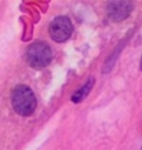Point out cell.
<instances>
[{
  "label": "cell",
  "mask_w": 142,
  "mask_h": 150,
  "mask_svg": "<svg viewBox=\"0 0 142 150\" xmlns=\"http://www.w3.org/2000/svg\"><path fill=\"white\" fill-rule=\"evenodd\" d=\"M11 106L14 112L22 117L32 116L37 106L36 96L31 90V87L18 84L11 92Z\"/></svg>",
  "instance_id": "obj_1"
},
{
  "label": "cell",
  "mask_w": 142,
  "mask_h": 150,
  "mask_svg": "<svg viewBox=\"0 0 142 150\" xmlns=\"http://www.w3.org/2000/svg\"><path fill=\"white\" fill-rule=\"evenodd\" d=\"M53 61V50L46 41L37 40L26 50V62L32 69L40 70L50 65Z\"/></svg>",
  "instance_id": "obj_2"
},
{
  "label": "cell",
  "mask_w": 142,
  "mask_h": 150,
  "mask_svg": "<svg viewBox=\"0 0 142 150\" xmlns=\"http://www.w3.org/2000/svg\"><path fill=\"white\" fill-rule=\"evenodd\" d=\"M48 33L50 37L55 43H64V41L69 40V37L73 33V25L70 22V19L65 15H60L55 17L50 23L48 28Z\"/></svg>",
  "instance_id": "obj_3"
},
{
  "label": "cell",
  "mask_w": 142,
  "mask_h": 150,
  "mask_svg": "<svg viewBox=\"0 0 142 150\" xmlns=\"http://www.w3.org/2000/svg\"><path fill=\"white\" fill-rule=\"evenodd\" d=\"M133 1H110L108 3V15L112 21L121 22L133 11Z\"/></svg>",
  "instance_id": "obj_4"
},
{
  "label": "cell",
  "mask_w": 142,
  "mask_h": 150,
  "mask_svg": "<svg viewBox=\"0 0 142 150\" xmlns=\"http://www.w3.org/2000/svg\"><path fill=\"white\" fill-rule=\"evenodd\" d=\"M94 83H95V79H94V77H90V79L87 80V83H86L84 86L80 87L77 91L75 92L73 95H72L70 100H72L73 103H80V102H83V100H84V99H86V98L88 96V94L91 92Z\"/></svg>",
  "instance_id": "obj_5"
},
{
  "label": "cell",
  "mask_w": 142,
  "mask_h": 150,
  "mask_svg": "<svg viewBox=\"0 0 142 150\" xmlns=\"http://www.w3.org/2000/svg\"><path fill=\"white\" fill-rule=\"evenodd\" d=\"M139 68H141V70H142V57H141V66H139Z\"/></svg>",
  "instance_id": "obj_6"
}]
</instances>
